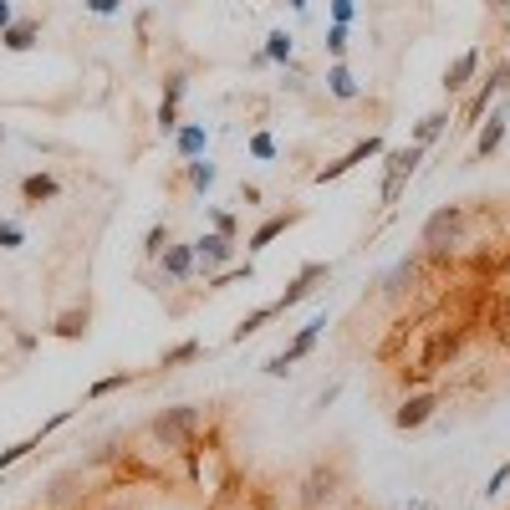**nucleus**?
Masks as SVG:
<instances>
[{"label":"nucleus","mask_w":510,"mask_h":510,"mask_svg":"<svg viewBox=\"0 0 510 510\" xmlns=\"http://www.w3.org/2000/svg\"><path fill=\"white\" fill-rule=\"evenodd\" d=\"M464 205H439L424 220V235H418V245H424V260H449V255L464 245Z\"/></svg>","instance_id":"1"},{"label":"nucleus","mask_w":510,"mask_h":510,"mask_svg":"<svg viewBox=\"0 0 510 510\" xmlns=\"http://www.w3.org/2000/svg\"><path fill=\"white\" fill-rule=\"evenodd\" d=\"M347 490V470L342 464H312L296 485V506L302 510H327L337 506V495Z\"/></svg>","instance_id":"2"},{"label":"nucleus","mask_w":510,"mask_h":510,"mask_svg":"<svg viewBox=\"0 0 510 510\" xmlns=\"http://www.w3.org/2000/svg\"><path fill=\"white\" fill-rule=\"evenodd\" d=\"M424 154H429V148L403 144V148H393V154L382 159V205H399L403 199V184L414 179V169L424 163Z\"/></svg>","instance_id":"3"},{"label":"nucleus","mask_w":510,"mask_h":510,"mask_svg":"<svg viewBox=\"0 0 510 510\" xmlns=\"http://www.w3.org/2000/svg\"><path fill=\"white\" fill-rule=\"evenodd\" d=\"M199 434V409L194 403H179V409H163L154 418V439L163 449H189V439Z\"/></svg>","instance_id":"4"},{"label":"nucleus","mask_w":510,"mask_h":510,"mask_svg":"<svg viewBox=\"0 0 510 510\" xmlns=\"http://www.w3.org/2000/svg\"><path fill=\"white\" fill-rule=\"evenodd\" d=\"M321 332H327V312H317V317L306 321L302 332L291 337L286 347H281V352L271 357V363H266V373H271V378H286V373H291L296 363H302V357H312V347H317V337H321Z\"/></svg>","instance_id":"5"},{"label":"nucleus","mask_w":510,"mask_h":510,"mask_svg":"<svg viewBox=\"0 0 510 510\" xmlns=\"http://www.w3.org/2000/svg\"><path fill=\"white\" fill-rule=\"evenodd\" d=\"M194 260H199V271L205 276L224 271V266H235V240L220 235V230H209V235L194 240Z\"/></svg>","instance_id":"6"},{"label":"nucleus","mask_w":510,"mask_h":510,"mask_svg":"<svg viewBox=\"0 0 510 510\" xmlns=\"http://www.w3.org/2000/svg\"><path fill=\"white\" fill-rule=\"evenodd\" d=\"M424 266H429L424 255H403L399 266H393V271H388V276H382V281H378V291H382V296H388V302H399V296H409V291H418V281H424Z\"/></svg>","instance_id":"7"},{"label":"nucleus","mask_w":510,"mask_h":510,"mask_svg":"<svg viewBox=\"0 0 510 510\" xmlns=\"http://www.w3.org/2000/svg\"><path fill=\"white\" fill-rule=\"evenodd\" d=\"M382 154V138H373V133H367L363 144H352L347 154H342V159H332V163H321L317 174V184H332V179H342V174H352V169H357V163H367V159H378Z\"/></svg>","instance_id":"8"},{"label":"nucleus","mask_w":510,"mask_h":510,"mask_svg":"<svg viewBox=\"0 0 510 510\" xmlns=\"http://www.w3.org/2000/svg\"><path fill=\"white\" fill-rule=\"evenodd\" d=\"M194 271H199V260H194V240H169L159 255V276L163 281H194Z\"/></svg>","instance_id":"9"},{"label":"nucleus","mask_w":510,"mask_h":510,"mask_svg":"<svg viewBox=\"0 0 510 510\" xmlns=\"http://www.w3.org/2000/svg\"><path fill=\"white\" fill-rule=\"evenodd\" d=\"M327 276H332V266H327V260H312V266H302V271L291 276V286L276 296V312H291L296 302H306V296L317 291V281H327Z\"/></svg>","instance_id":"10"},{"label":"nucleus","mask_w":510,"mask_h":510,"mask_svg":"<svg viewBox=\"0 0 510 510\" xmlns=\"http://www.w3.org/2000/svg\"><path fill=\"white\" fill-rule=\"evenodd\" d=\"M506 82H510V62H500V66H495V72H490V77H485V82H479V87H475V97L464 102V128H475L479 118H485V108H490V97L500 92Z\"/></svg>","instance_id":"11"},{"label":"nucleus","mask_w":510,"mask_h":510,"mask_svg":"<svg viewBox=\"0 0 510 510\" xmlns=\"http://www.w3.org/2000/svg\"><path fill=\"white\" fill-rule=\"evenodd\" d=\"M434 409H439V399H434V393H409V399L399 403L393 424H399L403 434H409V429H424V424L434 418Z\"/></svg>","instance_id":"12"},{"label":"nucleus","mask_w":510,"mask_h":510,"mask_svg":"<svg viewBox=\"0 0 510 510\" xmlns=\"http://www.w3.org/2000/svg\"><path fill=\"white\" fill-rule=\"evenodd\" d=\"M184 87H189V77H184V72H169V77H163L159 133H174V128H179V102H184Z\"/></svg>","instance_id":"13"},{"label":"nucleus","mask_w":510,"mask_h":510,"mask_svg":"<svg viewBox=\"0 0 510 510\" xmlns=\"http://www.w3.org/2000/svg\"><path fill=\"white\" fill-rule=\"evenodd\" d=\"M296 220H302V209H286V215H271V220H260V224H255V235L245 240V251L255 255V251H266V245H276V240L286 235Z\"/></svg>","instance_id":"14"},{"label":"nucleus","mask_w":510,"mask_h":510,"mask_svg":"<svg viewBox=\"0 0 510 510\" xmlns=\"http://www.w3.org/2000/svg\"><path fill=\"white\" fill-rule=\"evenodd\" d=\"M475 72H479V51L470 47V51H460V57L444 66V82H439V87H444V92H464V87L475 82Z\"/></svg>","instance_id":"15"},{"label":"nucleus","mask_w":510,"mask_h":510,"mask_svg":"<svg viewBox=\"0 0 510 510\" xmlns=\"http://www.w3.org/2000/svg\"><path fill=\"white\" fill-rule=\"evenodd\" d=\"M500 144H506V112H490V123H479V133H475V154L470 159H495L500 154Z\"/></svg>","instance_id":"16"},{"label":"nucleus","mask_w":510,"mask_h":510,"mask_svg":"<svg viewBox=\"0 0 510 510\" xmlns=\"http://www.w3.org/2000/svg\"><path fill=\"white\" fill-rule=\"evenodd\" d=\"M205 148H209V128H205V123H179V128H174V154H179L184 163L199 159Z\"/></svg>","instance_id":"17"},{"label":"nucleus","mask_w":510,"mask_h":510,"mask_svg":"<svg viewBox=\"0 0 510 510\" xmlns=\"http://www.w3.org/2000/svg\"><path fill=\"white\" fill-rule=\"evenodd\" d=\"M449 123H454V118H449L444 108H434V112H424V118H418V123H414V138H409V144H418V148H429V144H439V138H444V133H449Z\"/></svg>","instance_id":"18"},{"label":"nucleus","mask_w":510,"mask_h":510,"mask_svg":"<svg viewBox=\"0 0 510 510\" xmlns=\"http://www.w3.org/2000/svg\"><path fill=\"white\" fill-rule=\"evenodd\" d=\"M36 36H41V21H11V26L0 31V47L5 51H31Z\"/></svg>","instance_id":"19"},{"label":"nucleus","mask_w":510,"mask_h":510,"mask_svg":"<svg viewBox=\"0 0 510 510\" xmlns=\"http://www.w3.org/2000/svg\"><path fill=\"white\" fill-rule=\"evenodd\" d=\"M57 194H62L57 174H26L21 179V199H26V205H47V199H57Z\"/></svg>","instance_id":"20"},{"label":"nucleus","mask_w":510,"mask_h":510,"mask_svg":"<svg viewBox=\"0 0 510 510\" xmlns=\"http://www.w3.org/2000/svg\"><path fill=\"white\" fill-rule=\"evenodd\" d=\"M205 352V342L199 337H184V342H174V347H163V357H159V367L169 373V367H184V363H194Z\"/></svg>","instance_id":"21"},{"label":"nucleus","mask_w":510,"mask_h":510,"mask_svg":"<svg viewBox=\"0 0 510 510\" xmlns=\"http://www.w3.org/2000/svg\"><path fill=\"white\" fill-rule=\"evenodd\" d=\"M184 179H189V189L209 194V189H215V179H220V169H215V163H209L205 154H199V159H189V163H184Z\"/></svg>","instance_id":"22"},{"label":"nucleus","mask_w":510,"mask_h":510,"mask_svg":"<svg viewBox=\"0 0 510 510\" xmlns=\"http://www.w3.org/2000/svg\"><path fill=\"white\" fill-rule=\"evenodd\" d=\"M271 317H281V312H276V302H271V306H255L251 317H240V321H235V332H230V342H245V337H255L260 327H266V321H271Z\"/></svg>","instance_id":"23"},{"label":"nucleus","mask_w":510,"mask_h":510,"mask_svg":"<svg viewBox=\"0 0 510 510\" xmlns=\"http://www.w3.org/2000/svg\"><path fill=\"white\" fill-rule=\"evenodd\" d=\"M327 92L342 97V102H352V97H357V77L347 72V62H332V72H327Z\"/></svg>","instance_id":"24"},{"label":"nucleus","mask_w":510,"mask_h":510,"mask_svg":"<svg viewBox=\"0 0 510 510\" xmlns=\"http://www.w3.org/2000/svg\"><path fill=\"white\" fill-rule=\"evenodd\" d=\"M291 57H296V36H291V31H271V36H266V62L286 66Z\"/></svg>","instance_id":"25"},{"label":"nucleus","mask_w":510,"mask_h":510,"mask_svg":"<svg viewBox=\"0 0 510 510\" xmlns=\"http://www.w3.org/2000/svg\"><path fill=\"white\" fill-rule=\"evenodd\" d=\"M51 332H57V337H66V342H77V337H87V306H82V312H62Z\"/></svg>","instance_id":"26"},{"label":"nucleus","mask_w":510,"mask_h":510,"mask_svg":"<svg viewBox=\"0 0 510 510\" xmlns=\"http://www.w3.org/2000/svg\"><path fill=\"white\" fill-rule=\"evenodd\" d=\"M128 382H133V373H108V378H97L92 388H87V399H108V393L128 388Z\"/></svg>","instance_id":"27"},{"label":"nucleus","mask_w":510,"mask_h":510,"mask_svg":"<svg viewBox=\"0 0 510 510\" xmlns=\"http://www.w3.org/2000/svg\"><path fill=\"white\" fill-rule=\"evenodd\" d=\"M169 240H174V235H169V224H154V230H148V235H144V255H148V260H159V255H163V245H169Z\"/></svg>","instance_id":"28"},{"label":"nucleus","mask_w":510,"mask_h":510,"mask_svg":"<svg viewBox=\"0 0 510 510\" xmlns=\"http://www.w3.org/2000/svg\"><path fill=\"white\" fill-rule=\"evenodd\" d=\"M36 444H41V434H31V439H21V444H11V449H0V470H11L16 460H26Z\"/></svg>","instance_id":"29"},{"label":"nucleus","mask_w":510,"mask_h":510,"mask_svg":"<svg viewBox=\"0 0 510 510\" xmlns=\"http://www.w3.org/2000/svg\"><path fill=\"white\" fill-rule=\"evenodd\" d=\"M21 245H26L21 220H0V251H21Z\"/></svg>","instance_id":"30"},{"label":"nucleus","mask_w":510,"mask_h":510,"mask_svg":"<svg viewBox=\"0 0 510 510\" xmlns=\"http://www.w3.org/2000/svg\"><path fill=\"white\" fill-rule=\"evenodd\" d=\"M327 51H332V62H342V57H347V26H327Z\"/></svg>","instance_id":"31"},{"label":"nucleus","mask_w":510,"mask_h":510,"mask_svg":"<svg viewBox=\"0 0 510 510\" xmlns=\"http://www.w3.org/2000/svg\"><path fill=\"white\" fill-rule=\"evenodd\" d=\"M209 230H220V235H230V240L240 235V224H235V215H224V209H209Z\"/></svg>","instance_id":"32"},{"label":"nucleus","mask_w":510,"mask_h":510,"mask_svg":"<svg viewBox=\"0 0 510 510\" xmlns=\"http://www.w3.org/2000/svg\"><path fill=\"white\" fill-rule=\"evenodd\" d=\"M251 154L271 163V159H276V138H271V133H255V138H251Z\"/></svg>","instance_id":"33"},{"label":"nucleus","mask_w":510,"mask_h":510,"mask_svg":"<svg viewBox=\"0 0 510 510\" xmlns=\"http://www.w3.org/2000/svg\"><path fill=\"white\" fill-rule=\"evenodd\" d=\"M506 485H510V464H500V470H495V475L485 479V500H495V495L506 490Z\"/></svg>","instance_id":"34"},{"label":"nucleus","mask_w":510,"mask_h":510,"mask_svg":"<svg viewBox=\"0 0 510 510\" xmlns=\"http://www.w3.org/2000/svg\"><path fill=\"white\" fill-rule=\"evenodd\" d=\"M352 16H357V5H352V0H332V21H337V26H352Z\"/></svg>","instance_id":"35"},{"label":"nucleus","mask_w":510,"mask_h":510,"mask_svg":"<svg viewBox=\"0 0 510 510\" xmlns=\"http://www.w3.org/2000/svg\"><path fill=\"white\" fill-rule=\"evenodd\" d=\"M118 5H123V0H87V11H97V16H112Z\"/></svg>","instance_id":"36"},{"label":"nucleus","mask_w":510,"mask_h":510,"mask_svg":"<svg viewBox=\"0 0 510 510\" xmlns=\"http://www.w3.org/2000/svg\"><path fill=\"white\" fill-rule=\"evenodd\" d=\"M337 399H342V382H332V388H327V393H321V399H317V409H332Z\"/></svg>","instance_id":"37"},{"label":"nucleus","mask_w":510,"mask_h":510,"mask_svg":"<svg viewBox=\"0 0 510 510\" xmlns=\"http://www.w3.org/2000/svg\"><path fill=\"white\" fill-rule=\"evenodd\" d=\"M240 199H245V205H260V184H240Z\"/></svg>","instance_id":"38"},{"label":"nucleus","mask_w":510,"mask_h":510,"mask_svg":"<svg viewBox=\"0 0 510 510\" xmlns=\"http://www.w3.org/2000/svg\"><path fill=\"white\" fill-rule=\"evenodd\" d=\"M11 21H16V16H11V0H0V31H5Z\"/></svg>","instance_id":"39"},{"label":"nucleus","mask_w":510,"mask_h":510,"mask_svg":"<svg viewBox=\"0 0 510 510\" xmlns=\"http://www.w3.org/2000/svg\"><path fill=\"white\" fill-rule=\"evenodd\" d=\"M500 342H506V347H510V321H506V327H500Z\"/></svg>","instance_id":"40"},{"label":"nucleus","mask_w":510,"mask_h":510,"mask_svg":"<svg viewBox=\"0 0 510 510\" xmlns=\"http://www.w3.org/2000/svg\"><path fill=\"white\" fill-rule=\"evenodd\" d=\"M286 5H291V11H306V0H286Z\"/></svg>","instance_id":"41"},{"label":"nucleus","mask_w":510,"mask_h":510,"mask_svg":"<svg viewBox=\"0 0 510 510\" xmlns=\"http://www.w3.org/2000/svg\"><path fill=\"white\" fill-rule=\"evenodd\" d=\"M409 510H429V500H414V506H409Z\"/></svg>","instance_id":"42"},{"label":"nucleus","mask_w":510,"mask_h":510,"mask_svg":"<svg viewBox=\"0 0 510 510\" xmlns=\"http://www.w3.org/2000/svg\"><path fill=\"white\" fill-rule=\"evenodd\" d=\"M495 11H510V0H495Z\"/></svg>","instance_id":"43"},{"label":"nucleus","mask_w":510,"mask_h":510,"mask_svg":"<svg viewBox=\"0 0 510 510\" xmlns=\"http://www.w3.org/2000/svg\"><path fill=\"white\" fill-rule=\"evenodd\" d=\"M327 510H357V506H327Z\"/></svg>","instance_id":"44"},{"label":"nucleus","mask_w":510,"mask_h":510,"mask_svg":"<svg viewBox=\"0 0 510 510\" xmlns=\"http://www.w3.org/2000/svg\"><path fill=\"white\" fill-rule=\"evenodd\" d=\"M0 144H5V133H0Z\"/></svg>","instance_id":"45"}]
</instances>
